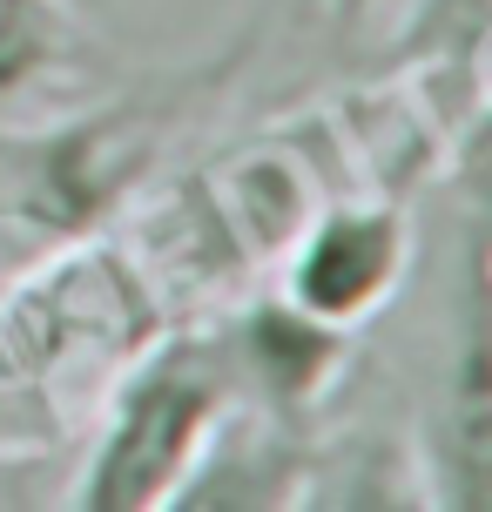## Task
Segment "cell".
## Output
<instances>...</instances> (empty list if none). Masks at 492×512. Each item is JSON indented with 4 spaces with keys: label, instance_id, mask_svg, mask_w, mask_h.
Returning a JSON list of instances; mask_svg holds the SVG:
<instances>
[{
    "label": "cell",
    "instance_id": "3957f363",
    "mask_svg": "<svg viewBox=\"0 0 492 512\" xmlns=\"http://www.w3.org/2000/svg\"><path fill=\"white\" fill-rule=\"evenodd\" d=\"M418 270L412 209L371 189V196H324L277 250V297L304 310L311 324L358 337L385 317Z\"/></svg>",
    "mask_w": 492,
    "mask_h": 512
},
{
    "label": "cell",
    "instance_id": "277c9868",
    "mask_svg": "<svg viewBox=\"0 0 492 512\" xmlns=\"http://www.w3.org/2000/svg\"><path fill=\"white\" fill-rule=\"evenodd\" d=\"M108 81L115 61L75 0H0V128L68 108Z\"/></svg>",
    "mask_w": 492,
    "mask_h": 512
},
{
    "label": "cell",
    "instance_id": "7a4b0ae2",
    "mask_svg": "<svg viewBox=\"0 0 492 512\" xmlns=\"http://www.w3.org/2000/svg\"><path fill=\"white\" fill-rule=\"evenodd\" d=\"M425 472V499L445 512L492 506V344H486V223L479 196L466 209V243L445 297V331L432 351V378L405 425Z\"/></svg>",
    "mask_w": 492,
    "mask_h": 512
},
{
    "label": "cell",
    "instance_id": "6da1fadb",
    "mask_svg": "<svg viewBox=\"0 0 492 512\" xmlns=\"http://www.w3.org/2000/svg\"><path fill=\"white\" fill-rule=\"evenodd\" d=\"M230 405L236 378L223 364L216 331H156L108 378L102 425L88 432V452L68 479V506L169 512Z\"/></svg>",
    "mask_w": 492,
    "mask_h": 512
},
{
    "label": "cell",
    "instance_id": "5b68a950",
    "mask_svg": "<svg viewBox=\"0 0 492 512\" xmlns=\"http://www.w3.org/2000/svg\"><path fill=\"white\" fill-rule=\"evenodd\" d=\"M311 7L331 27H344V34H351V27H385L391 14H398V0H311Z\"/></svg>",
    "mask_w": 492,
    "mask_h": 512
}]
</instances>
